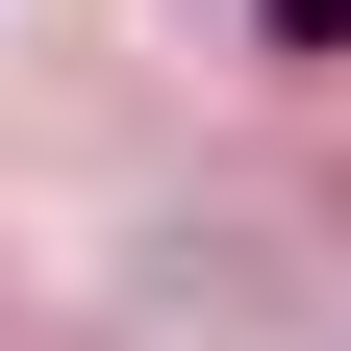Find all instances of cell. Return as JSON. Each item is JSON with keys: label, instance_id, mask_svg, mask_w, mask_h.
Returning a JSON list of instances; mask_svg holds the SVG:
<instances>
[{"label": "cell", "instance_id": "1", "mask_svg": "<svg viewBox=\"0 0 351 351\" xmlns=\"http://www.w3.org/2000/svg\"><path fill=\"white\" fill-rule=\"evenodd\" d=\"M276 51H351V0H276Z\"/></svg>", "mask_w": 351, "mask_h": 351}]
</instances>
